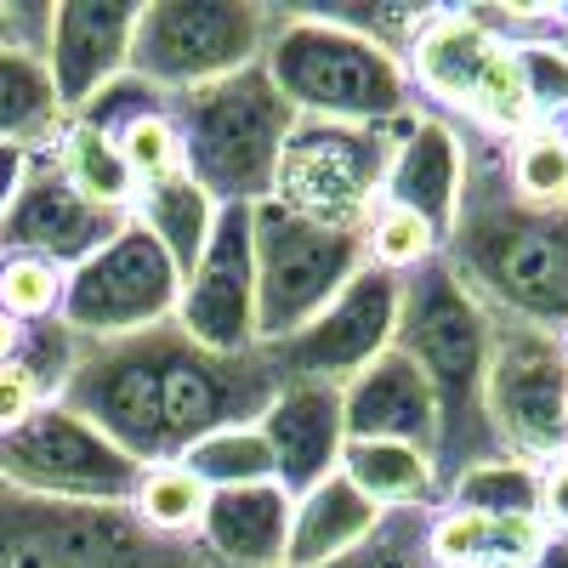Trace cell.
Returning a JSON list of instances; mask_svg holds the SVG:
<instances>
[{
	"label": "cell",
	"instance_id": "obj_1",
	"mask_svg": "<svg viewBox=\"0 0 568 568\" xmlns=\"http://www.w3.org/2000/svg\"><path fill=\"white\" fill-rule=\"evenodd\" d=\"M267 353H211L176 318L114 342H80L63 409L91 420L136 466H165L233 426H262L278 398Z\"/></svg>",
	"mask_w": 568,
	"mask_h": 568
},
{
	"label": "cell",
	"instance_id": "obj_2",
	"mask_svg": "<svg viewBox=\"0 0 568 568\" xmlns=\"http://www.w3.org/2000/svg\"><path fill=\"white\" fill-rule=\"evenodd\" d=\"M460 154V205L444 240L449 273L489 313L568 329V211H535L511 194L506 142L471 136Z\"/></svg>",
	"mask_w": 568,
	"mask_h": 568
},
{
	"label": "cell",
	"instance_id": "obj_3",
	"mask_svg": "<svg viewBox=\"0 0 568 568\" xmlns=\"http://www.w3.org/2000/svg\"><path fill=\"white\" fill-rule=\"evenodd\" d=\"M393 353H404L426 387L438 398V495L449 500V489L478 466L511 460L495 420H489V318L471 302V291L449 273V262H426L404 278L398 296V329H393Z\"/></svg>",
	"mask_w": 568,
	"mask_h": 568
},
{
	"label": "cell",
	"instance_id": "obj_4",
	"mask_svg": "<svg viewBox=\"0 0 568 568\" xmlns=\"http://www.w3.org/2000/svg\"><path fill=\"white\" fill-rule=\"evenodd\" d=\"M262 69L278 85V98L296 109V120H347L382 125L409 114V74L404 58L369 34L324 18V12H278L267 23Z\"/></svg>",
	"mask_w": 568,
	"mask_h": 568
},
{
	"label": "cell",
	"instance_id": "obj_5",
	"mask_svg": "<svg viewBox=\"0 0 568 568\" xmlns=\"http://www.w3.org/2000/svg\"><path fill=\"white\" fill-rule=\"evenodd\" d=\"M165 103L187 154V176L216 205H256L273 194V171L296 131V109L278 98V85L267 80L262 63L194 85Z\"/></svg>",
	"mask_w": 568,
	"mask_h": 568
},
{
	"label": "cell",
	"instance_id": "obj_6",
	"mask_svg": "<svg viewBox=\"0 0 568 568\" xmlns=\"http://www.w3.org/2000/svg\"><path fill=\"white\" fill-rule=\"evenodd\" d=\"M0 568H222L205 540H165L131 506L45 500L0 484Z\"/></svg>",
	"mask_w": 568,
	"mask_h": 568
},
{
	"label": "cell",
	"instance_id": "obj_7",
	"mask_svg": "<svg viewBox=\"0 0 568 568\" xmlns=\"http://www.w3.org/2000/svg\"><path fill=\"white\" fill-rule=\"evenodd\" d=\"M420 114H398L382 125H347V120H296L291 142L278 154L273 171V194L291 216L318 222V227H353L364 233L375 200L404 154L409 131Z\"/></svg>",
	"mask_w": 568,
	"mask_h": 568
},
{
	"label": "cell",
	"instance_id": "obj_8",
	"mask_svg": "<svg viewBox=\"0 0 568 568\" xmlns=\"http://www.w3.org/2000/svg\"><path fill=\"white\" fill-rule=\"evenodd\" d=\"M251 240H256V347H273L307 329L313 318H324L347 284L369 267L364 233L302 222L278 200L251 205Z\"/></svg>",
	"mask_w": 568,
	"mask_h": 568
},
{
	"label": "cell",
	"instance_id": "obj_9",
	"mask_svg": "<svg viewBox=\"0 0 568 568\" xmlns=\"http://www.w3.org/2000/svg\"><path fill=\"white\" fill-rule=\"evenodd\" d=\"M267 23L273 7H251V0H154L136 12L125 74L154 85L160 98H182L194 85L262 63Z\"/></svg>",
	"mask_w": 568,
	"mask_h": 568
},
{
	"label": "cell",
	"instance_id": "obj_10",
	"mask_svg": "<svg viewBox=\"0 0 568 568\" xmlns=\"http://www.w3.org/2000/svg\"><path fill=\"white\" fill-rule=\"evenodd\" d=\"M489 420L511 460L546 466L568 449V347L562 329L489 313Z\"/></svg>",
	"mask_w": 568,
	"mask_h": 568
},
{
	"label": "cell",
	"instance_id": "obj_11",
	"mask_svg": "<svg viewBox=\"0 0 568 568\" xmlns=\"http://www.w3.org/2000/svg\"><path fill=\"white\" fill-rule=\"evenodd\" d=\"M0 484L45 495V500H85V506H131L142 466L114 449L98 426L74 409H40L23 433L0 438Z\"/></svg>",
	"mask_w": 568,
	"mask_h": 568
},
{
	"label": "cell",
	"instance_id": "obj_12",
	"mask_svg": "<svg viewBox=\"0 0 568 568\" xmlns=\"http://www.w3.org/2000/svg\"><path fill=\"white\" fill-rule=\"evenodd\" d=\"M176 296H182V273L165 256V245L149 227L125 222L120 240H109L98 256L69 273L58 318L80 342H114L176 318Z\"/></svg>",
	"mask_w": 568,
	"mask_h": 568
},
{
	"label": "cell",
	"instance_id": "obj_13",
	"mask_svg": "<svg viewBox=\"0 0 568 568\" xmlns=\"http://www.w3.org/2000/svg\"><path fill=\"white\" fill-rule=\"evenodd\" d=\"M398 296H404V278H393L382 267H364L324 318H313L307 329H296V336H284L262 353L278 369V382L347 387L353 375H364L382 353H393Z\"/></svg>",
	"mask_w": 568,
	"mask_h": 568
},
{
	"label": "cell",
	"instance_id": "obj_14",
	"mask_svg": "<svg viewBox=\"0 0 568 568\" xmlns=\"http://www.w3.org/2000/svg\"><path fill=\"white\" fill-rule=\"evenodd\" d=\"M176 324L211 353H256V240L251 205H222L200 267L182 278Z\"/></svg>",
	"mask_w": 568,
	"mask_h": 568
},
{
	"label": "cell",
	"instance_id": "obj_15",
	"mask_svg": "<svg viewBox=\"0 0 568 568\" xmlns=\"http://www.w3.org/2000/svg\"><path fill=\"white\" fill-rule=\"evenodd\" d=\"M131 216H114L103 205L80 200L69 176L58 171V160L34 149L18 200L0 216V256H40L58 262L63 273H74L80 262H91L109 240H120Z\"/></svg>",
	"mask_w": 568,
	"mask_h": 568
},
{
	"label": "cell",
	"instance_id": "obj_16",
	"mask_svg": "<svg viewBox=\"0 0 568 568\" xmlns=\"http://www.w3.org/2000/svg\"><path fill=\"white\" fill-rule=\"evenodd\" d=\"M131 0H63L52 7V40H45V74H52L63 120L80 114L98 91H109L131 63Z\"/></svg>",
	"mask_w": 568,
	"mask_h": 568
},
{
	"label": "cell",
	"instance_id": "obj_17",
	"mask_svg": "<svg viewBox=\"0 0 568 568\" xmlns=\"http://www.w3.org/2000/svg\"><path fill=\"white\" fill-rule=\"evenodd\" d=\"M506 52V40L478 18V12H438L426 23L409 52H404V74L409 85L433 103V120L444 125H466L471 103L495 69V58Z\"/></svg>",
	"mask_w": 568,
	"mask_h": 568
},
{
	"label": "cell",
	"instance_id": "obj_18",
	"mask_svg": "<svg viewBox=\"0 0 568 568\" xmlns=\"http://www.w3.org/2000/svg\"><path fill=\"white\" fill-rule=\"evenodd\" d=\"M262 438L273 449L278 466V489L302 500L307 489H318L324 478L342 471V387L324 382H284L278 398L262 415Z\"/></svg>",
	"mask_w": 568,
	"mask_h": 568
},
{
	"label": "cell",
	"instance_id": "obj_19",
	"mask_svg": "<svg viewBox=\"0 0 568 568\" xmlns=\"http://www.w3.org/2000/svg\"><path fill=\"white\" fill-rule=\"evenodd\" d=\"M342 433L347 444H409L438 455V398L404 353H382L342 387Z\"/></svg>",
	"mask_w": 568,
	"mask_h": 568
},
{
	"label": "cell",
	"instance_id": "obj_20",
	"mask_svg": "<svg viewBox=\"0 0 568 568\" xmlns=\"http://www.w3.org/2000/svg\"><path fill=\"white\" fill-rule=\"evenodd\" d=\"M291 511H296V500L278 484L222 489V495H211L200 540L222 568H284V551H291Z\"/></svg>",
	"mask_w": 568,
	"mask_h": 568
},
{
	"label": "cell",
	"instance_id": "obj_21",
	"mask_svg": "<svg viewBox=\"0 0 568 568\" xmlns=\"http://www.w3.org/2000/svg\"><path fill=\"white\" fill-rule=\"evenodd\" d=\"M460 171H466V154H460V131L420 114V125L409 131L404 154L382 187V200H398L409 211H420L426 222H433L444 240L455 227V205H460Z\"/></svg>",
	"mask_w": 568,
	"mask_h": 568
},
{
	"label": "cell",
	"instance_id": "obj_22",
	"mask_svg": "<svg viewBox=\"0 0 568 568\" xmlns=\"http://www.w3.org/2000/svg\"><path fill=\"white\" fill-rule=\"evenodd\" d=\"M382 524V506L364 500L342 471L324 478L318 489H307L291 511V551H284V568H324L347 557L353 546H364Z\"/></svg>",
	"mask_w": 568,
	"mask_h": 568
},
{
	"label": "cell",
	"instance_id": "obj_23",
	"mask_svg": "<svg viewBox=\"0 0 568 568\" xmlns=\"http://www.w3.org/2000/svg\"><path fill=\"white\" fill-rule=\"evenodd\" d=\"M551 529L546 517H484L466 506H438L433 511V568H466V562H511L529 568L546 551Z\"/></svg>",
	"mask_w": 568,
	"mask_h": 568
},
{
	"label": "cell",
	"instance_id": "obj_24",
	"mask_svg": "<svg viewBox=\"0 0 568 568\" xmlns=\"http://www.w3.org/2000/svg\"><path fill=\"white\" fill-rule=\"evenodd\" d=\"M216 211H222V205L205 194L194 176H176V182H160V187H142L131 222H136V227H149L154 240L165 245V256L176 262V273L187 278V273L200 267L205 245H211Z\"/></svg>",
	"mask_w": 568,
	"mask_h": 568
},
{
	"label": "cell",
	"instance_id": "obj_25",
	"mask_svg": "<svg viewBox=\"0 0 568 568\" xmlns=\"http://www.w3.org/2000/svg\"><path fill=\"white\" fill-rule=\"evenodd\" d=\"M45 154L58 160V171L69 176V187H74L80 200L103 205V211H114V216H131V211H136V176L125 171L114 136H103L98 125L63 120L58 136L45 142Z\"/></svg>",
	"mask_w": 568,
	"mask_h": 568
},
{
	"label": "cell",
	"instance_id": "obj_26",
	"mask_svg": "<svg viewBox=\"0 0 568 568\" xmlns=\"http://www.w3.org/2000/svg\"><path fill=\"white\" fill-rule=\"evenodd\" d=\"M342 478L382 511H393V506H433L438 511L444 506L433 455H420L409 444H342Z\"/></svg>",
	"mask_w": 568,
	"mask_h": 568
},
{
	"label": "cell",
	"instance_id": "obj_27",
	"mask_svg": "<svg viewBox=\"0 0 568 568\" xmlns=\"http://www.w3.org/2000/svg\"><path fill=\"white\" fill-rule=\"evenodd\" d=\"M63 125L52 74L34 52H0V142L18 149H45Z\"/></svg>",
	"mask_w": 568,
	"mask_h": 568
},
{
	"label": "cell",
	"instance_id": "obj_28",
	"mask_svg": "<svg viewBox=\"0 0 568 568\" xmlns=\"http://www.w3.org/2000/svg\"><path fill=\"white\" fill-rule=\"evenodd\" d=\"M131 511L165 540H200L205 511H211V489L200 484V471L187 460H165V466H142V484L131 495Z\"/></svg>",
	"mask_w": 568,
	"mask_h": 568
},
{
	"label": "cell",
	"instance_id": "obj_29",
	"mask_svg": "<svg viewBox=\"0 0 568 568\" xmlns=\"http://www.w3.org/2000/svg\"><path fill=\"white\" fill-rule=\"evenodd\" d=\"M506 182L535 211H568V136L562 125H535L506 142Z\"/></svg>",
	"mask_w": 568,
	"mask_h": 568
},
{
	"label": "cell",
	"instance_id": "obj_30",
	"mask_svg": "<svg viewBox=\"0 0 568 568\" xmlns=\"http://www.w3.org/2000/svg\"><path fill=\"white\" fill-rule=\"evenodd\" d=\"M364 256H369V267H382L393 278H409L415 267L444 256V233L420 211L398 205V200H375V211L364 222Z\"/></svg>",
	"mask_w": 568,
	"mask_h": 568
},
{
	"label": "cell",
	"instance_id": "obj_31",
	"mask_svg": "<svg viewBox=\"0 0 568 568\" xmlns=\"http://www.w3.org/2000/svg\"><path fill=\"white\" fill-rule=\"evenodd\" d=\"M182 460L200 471V484L211 495L251 489V484H278V466H273V449L262 438V426H233V433H216L200 449H187Z\"/></svg>",
	"mask_w": 568,
	"mask_h": 568
},
{
	"label": "cell",
	"instance_id": "obj_32",
	"mask_svg": "<svg viewBox=\"0 0 568 568\" xmlns=\"http://www.w3.org/2000/svg\"><path fill=\"white\" fill-rule=\"evenodd\" d=\"M433 506H393L382 511V524L364 546H353L347 557L324 562V568H433Z\"/></svg>",
	"mask_w": 568,
	"mask_h": 568
},
{
	"label": "cell",
	"instance_id": "obj_33",
	"mask_svg": "<svg viewBox=\"0 0 568 568\" xmlns=\"http://www.w3.org/2000/svg\"><path fill=\"white\" fill-rule=\"evenodd\" d=\"M444 506H466L484 517H540V466H524V460L478 466L449 489Z\"/></svg>",
	"mask_w": 568,
	"mask_h": 568
},
{
	"label": "cell",
	"instance_id": "obj_34",
	"mask_svg": "<svg viewBox=\"0 0 568 568\" xmlns=\"http://www.w3.org/2000/svg\"><path fill=\"white\" fill-rule=\"evenodd\" d=\"M63 291L69 273L58 262L40 256H0V307H7L18 324H45L63 313Z\"/></svg>",
	"mask_w": 568,
	"mask_h": 568
},
{
	"label": "cell",
	"instance_id": "obj_35",
	"mask_svg": "<svg viewBox=\"0 0 568 568\" xmlns=\"http://www.w3.org/2000/svg\"><path fill=\"white\" fill-rule=\"evenodd\" d=\"M517 52H524L535 120L562 125L568 120V45H517Z\"/></svg>",
	"mask_w": 568,
	"mask_h": 568
},
{
	"label": "cell",
	"instance_id": "obj_36",
	"mask_svg": "<svg viewBox=\"0 0 568 568\" xmlns=\"http://www.w3.org/2000/svg\"><path fill=\"white\" fill-rule=\"evenodd\" d=\"M40 409H52L45 387L34 382V375H29L18 358H12V364H0V438L23 433V426H29Z\"/></svg>",
	"mask_w": 568,
	"mask_h": 568
},
{
	"label": "cell",
	"instance_id": "obj_37",
	"mask_svg": "<svg viewBox=\"0 0 568 568\" xmlns=\"http://www.w3.org/2000/svg\"><path fill=\"white\" fill-rule=\"evenodd\" d=\"M45 40H52V7H34V0H0V52L45 58Z\"/></svg>",
	"mask_w": 568,
	"mask_h": 568
},
{
	"label": "cell",
	"instance_id": "obj_38",
	"mask_svg": "<svg viewBox=\"0 0 568 568\" xmlns=\"http://www.w3.org/2000/svg\"><path fill=\"white\" fill-rule=\"evenodd\" d=\"M540 517L551 535H568V449L540 466Z\"/></svg>",
	"mask_w": 568,
	"mask_h": 568
},
{
	"label": "cell",
	"instance_id": "obj_39",
	"mask_svg": "<svg viewBox=\"0 0 568 568\" xmlns=\"http://www.w3.org/2000/svg\"><path fill=\"white\" fill-rule=\"evenodd\" d=\"M29 154H34V149H18V142H0V216H7V205L18 200L23 171H29Z\"/></svg>",
	"mask_w": 568,
	"mask_h": 568
},
{
	"label": "cell",
	"instance_id": "obj_40",
	"mask_svg": "<svg viewBox=\"0 0 568 568\" xmlns=\"http://www.w3.org/2000/svg\"><path fill=\"white\" fill-rule=\"evenodd\" d=\"M23 329H29V324H18L7 307H0V364H12V358H18V347H23Z\"/></svg>",
	"mask_w": 568,
	"mask_h": 568
},
{
	"label": "cell",
	"instance_id": "obj_41",
	"mask_svg": "<svg viewBox=\"0 0 568 568\" xmlns=\"http://www.w3.org/2000/svg\"><path fill=\"white\" fill-rule=\"evenodd\" d=\"M529 568H568V535H551V540H546V551H540Z\"/></svg>",
	"mask_w": 568,
	"mask_h": 568
},
{
	"label": "cell",
	"instance_id": "obj_42",
	"mask_svg": "<svg viewBox=\"0 0 568 568\" xmlns=\"http://www.w3.org/2000/svg\"><path fill=\"white\" fill-rule=\"evenodd\" d=\"M466 568H511V562H466Z\"/></svg>",
	"mask_w": 568,
	"mask_h": 568
},
{
	"label": "cell",
	"instance_id": "obj_43",
	"mask_svg": "<svg viewBox=\"0 0 568 568\" xmlns=\"http://www.w3.org/2000/svg\"><path fill=\"white\" fill-rule=\"evenodd\" d=\"M562 347H568V329H562Z\"/></svg>",
	"mask_w": 568,
	"mask_h": 568
},
{
	"label": "cell",
	"instance_id": "obj_44",
	"mask_svg": "<svg viewBox=\"0 0 568 568\" xmlns=\"http://www.w3.org/2000/svg\"><path fill=\"white\" fill-rule=\"evenodd\" d=\"M562 136H568V125H562Z\"/></svg>",
	"mask_w": 568,
	"mask_h": 568
}]
</instances>
